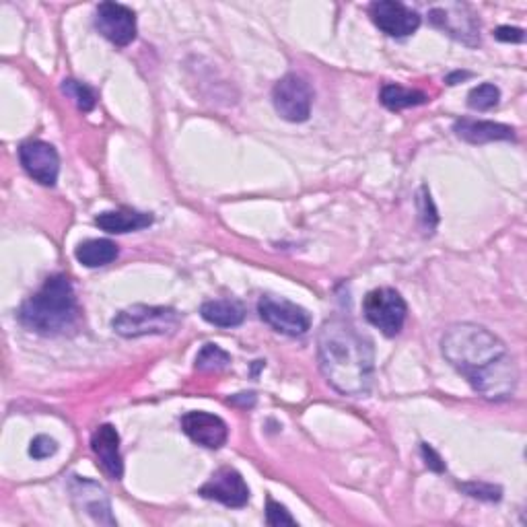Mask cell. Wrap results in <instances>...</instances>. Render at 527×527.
I'll list each match as a JSON object with an SVG mask.
<instances>
[{"instance_id":"obj_13","label":"cell","mask_w":527,"mask_h":527,"mask_svg":"<svg viewBox=\"0 0 527 527\" xmlns=\"http://www.w3.org/2000/svg\"><path fill=\"white\" fill-rule=\"evenodd\" d=\"M468 7H460V5H451V7H437L429 13L431 23L439 29H443L451 38L460 40L468 46H478L480 44V23L478 19L468 13Z\"/></svg>"},{"instance_id":"obj_14","label":"cell","mask_w":527,"mask_h":527,"mask_svg":"<svg viewBox=\"0 0 527 527\" xmlns=\"http://www.w3.org/2000/svg\"><path fill=\"white\" fill-rule=\"evenodd\" d=\"M70 493H73L75 505L81 511L89 513L97 523L116 525V519L112 517V505L108 495H105L103 486H99L93 480L73 476V480H70Z\"/></svg>"},{"instance_id":"obj_2","label":"cell","mask_w":527,"mask_h":527,"mask_svg":"<svg viewBox=\"0 0 527 527\" xmlns=\"http://www.w3.org/2000/svg\"><path fill=\"white\" fill-rule=\"evenodd\" d=\"M320 371L332 388L348 398H365L373 388L375 357L371 342L346 320H328L318 334Z\"/></svg>"},{"instance_id":"obj_12","label":"cell","mask_w":527,"mask_h":527,"mask_svg":"<svg viewBox=\"0 0 527 527\" xmlns=\"http://www.w3.org/2000/svg\"><path fill=\"white\" fill-rule=\"evenodd\" d=\"M182 431L194 443L208 449H221L229 437V427L225 420L202 410H192L182 416Z\"/></svg>"},{"instance_id":"obj_25","label":"cell","mask_w":527,"mask_h":527,"mask_svg":"<svg viewBox=\"0 0 527 527\" xmlns=\"http://www.w3.org/2000/svg\"><path fill=\"white\" fill-rule=\"evenodd\" d=\"M266 523L272 525V527L297 525V519L287 511V507H283L280 503L268 499V505H266Z\"/></svg>"},{"instance_id":"obj_26","label":"cell","mask_w":527,"mask_h":527,"mask_svg":"<svg viewBox=\"0 0 527 527\" xmlns=\"http://www.w3.org/2000/svg\"><path fill=\"white\" fill-rule=\"evenodd\" d=\"M58 451V443L48 435H38L29 445V455L33 460H46Z\"/></svg>"},{"instance_id":"obj_24","label":"cell","mask_w":527,"mask_h":527,"mask_svg":"<svg viewBox=\"0 0 527 527\" xmlns=\"http://www.w3.org/2000/svg\"><path fill=\"white\" fill-rule=\"evenodd\" d=\"M462 490H466L470 497L480 499V501H501V497H503V490L499 486L484 484V482L462 484Z\"/></svg>"},{"instance_id":"obj_19","label":"cell","mask_w":527,"mask_h":527,"mask_svg":"<svg viewBox=\"0 0 527 527\" xmlns=\"http://www.w3.org/2000/svg\"><path fill=\"white\" fill-rule=\"evenodd\" d=\"M118 245L110 239H89L77 245L75 258L87 268L108 266L118 258Z\"/></svg>"},{"instance_id":"obj_3","label":"cell","mask_w":527,"mask_h":527,"mask_svg":"<svg viewBox=\"0 0 527 527\" xmlns=\"http://www.w3.org/2000/svg\"><path fill=\"white\" fill-rule=\"evenodd\" d=\"M79 320L77 295L68 276L54 274L50 276L42 289L23 301L19 309V322L44 336H58L66 330H73Z\"/></svg>"},{"instance_id":"obj_17","label":"cell","mask_w":527,"mask_h":527,"mask_svg":"<svg viewBox=\"0 0 527 527\" xmlns=\"http://www.w3.org/2000/svg\"><path fill=\"white\" fill-rule=\"evenodd\" d=\"M95 225L112 235H124L132 231L147 229L153 225V217L149 213H138V210L122 208V210H105V213L95 217Z\"/></svg>"},{"instance_id":"obj_18","label":"cell","mask_w":527,"mask_h":527,"mask_svg":"<svg viewBox=\"0 0 527 527\" xmlns=\"http://www.w3.org/2000/svg\"><path fill=\"white\" fill-rule=\"evenodd\" d=\"M202 320L217 328H237L245 320V307L235 299L206 301L200 307Z\"/></svg>"},{"instance_id":"obj_9","label":"cell","mask_w":527,"mask_h":527,"mask_svg":"<svg viewBox=\"0 0 527 527\" xmlns=\"http://www.w3.org/2000/svg\"><path fill=\"white\" fill-rule=\"evenodd\" d=\"M95 27L118 48H126L136 40V15L120 3H101L95 13Z\"/></svg>"},{"instance_id":"obj_1","label":"cell","mask_w":527,"mask_h":527,"mask_svg":"<svg viewBox=\"0 0 527 527\" xmlns=\"http://www.w3.org/2000/svg\"><path fill=\"white\" fill-rule=\"evenodd\" d=\"M443 357L482 398L503 402L515 394L519 371L505 342L478 324H455L441 338Z\"/></svg>"},{"instance_id":"obj_8","label":"cell","mask_w":527,"mask_h":527,"mask_svg":"<svg viewBox=\"0 0 527 527\" xmlns=\"http://www.w3.org/2000/svg\"><path fill=\"white\" fill-rule=\"evenodd\" d=\"M19 161L29 178L48 188L56 186L60 157L50 143H44V140H27V143L19 147Z\"/></svg>"},{"instance_id":"obj_29","label":"cell","mask_w":527,"mask_h":527,"mask_svg":"<svg viewBox=\"0 0 527 527\" xmlns=\"http://www.w3.org/2000/svg\"><path fill=\"white\" fill-rule=\"evenodd\" d=\"M495 38L499 40V42H511V44H519V42H523L525 40V31L523 29H519V27H509V25H503V27H499L497 31H495Z\"/></svg>"},{"instance_id":"obj_10","label":"cell","mask_w":527,"mask_h":527,"mask_svg":"<svg viewBox=\"0 0 527 527\" xmlns=\"http://www.w3.org/2000/svg\"><path fill=\"white\" fill-rule=\"evenodd\" d=\"M200 497L217 501L225 507L241 509L250 501V486L245 484L243 476L237 470L221 468L200 488Z\"/></svg>"},{"instance_id":"obj_23","label":"cell","mask_w":527,"mask_h":527,"mask_svg":"<svg viewBox=\"0 0 527 527\" xmlns=\"http://www.w3.org/2000/svg\"><path fill=\"white\" fill-rule=\"evenodd\" d=\"M499 99H501V91L497 85L493 83H482L478 87H474L468 95V105L472 110H478V112H488L493 110L499 105Z\"/></svg>"},{"instance_id":"obj_22","label":"cell","mask_w":527,"mask_h":527,"mask_svg":"<svg viewBox=\"0 0 527 527\" xmlns=\"http://www.w3.org/2000/svg\"><path fill=\"white\" fill-rule=\"evenodd\" d=\"M62 93L73 99L81 112H93L95 103H97L95 91L89 85H85L81 81H75V79L62 81Z\"/></svg>"},{"instance_id":"obj_7","label":"cell","mask_w":527,"mask_h":527,"mask_svg":"<svg viewBox=\"0 0 527 527\" xmlns=\"http://www.w3.org/2000/svg\"><path fill=\"white\" fill-rule=\"evenodd\" d=\"M272 103L276 114L293 124L305 122L311 114L313 91L299 75H287L272 89Z\"/></svg>"},{"instance_id":"obj_11","label":"cell","mask_w":527,"mask_h":527,"mask_svg":"<svg viewBox=\"0 0 527 527\" xmlns=\"http://www.w3.org/2000/svg\"><path fill=\"white\" fill-rule=\"evenodd\" d=\"M369 17L390 38H408L420 27V15L396 0H379L369 7Z\"/></svg>"},{"instance_id":"obj_15","label":"cell","mask_w":527,"mask_h":527,"mask_svg":"<svg viewBox=\"0 0 527 527\" xmlns=\"http://www.w3.org/2000/svg\"><path fill=\"white\" fill-rule=\"evenodd\" d=\"M91 449L101 470L114 480H122L124 462L120 453V435L112 425H101L91 435Z\"/></svg>"},{"instance_id":"obj_4","label":"cell","mask_w":527,"mask_h":527,"mask_svg":"<svg viewBox=\"0 0 527 527\" xmlns=\"http://www.w3.org/2000/svg\"><path fill=\"white\" fill-rule=\"evenodd\" d=\"M182 318L173 307L155 305H132L122 309L112 320V328L122 338L140 336H165L180 328Z\"/></svg>"},{"instance_id":"obj_20","label":"cell","mask_w":527,"mask_h":527,"mask_svg":"<svg viewBox=\"0 0 527 527\" xmlns=\"http://www.w3.org/2000/svg\"><path fill=\"white\" fill-rule=\"evenodd\" d=\"M383 108H388L390 112H402L406 108H416V105H423L429 101V95L416 89H406L402 85H385L379 95Z\"/></svg>"},{"instance_id":"obj_16","label":"cell","mask_w":527,"mask_h":527,"mask_svg":"<svg viewBox=\"0 0 527 527\" xmlns=\"http://www.w3.org/2000/svg\"><path fill=\"white\" fill-rule=\"evenodd\" d=\"M453 132L455 136L466 140L470 145L497 143V140H515V130L511 126L490 120L462 118L453 124Z\"/></svg>"},{"instance_id":"obj_5","label":"cell","mask_w":527,"mask_h":527,"mask_svg":"<svg viewBox=\"0 0 527 527\" xmlns=\"http://www.w3.org/2000/svg\"><path fill=\"white\" fill-rule=\"evenodd\" d=\"M363 311L371 326H375L383 336L394 338L406 324L408 305L396 289L381 287L365 297Z\"/></svg>"},{"instance_id":"obj_21","label":"cell","mask_w":527,"mask_h":527,"mask_svg":"<svg viewBox=\"0 0 527 527\" xmlns=\"http://www.w3.org/2000/svg\"><path fill=\"white\" fill-rule=\"evenodd\" d=\"M231 363V355L217 344H206L200 348V353L196 355L194 367L198 371H221Z\"/></svg>"},{"instance_id":"obj_30","label":"cell","mask_w":527,"mask_h":527,"mask_svg":"<svg viewBox=\"0 0 527 527\" xmlns=\"http://www.w3.org/2000/svg\"><path fill=\"white\" fill-rule=\"evenodd\" d=\"M472 75L470 73H453L447 77V85H458V81H464V79H470Z\"/></svg>"},{"instance_id":"obj_6","label":"cell","mask_w":527,"mask_h":527,"mask_svg":"<svg viewBox=\"0 0 527 527\" xmlns=\"http://www.w3.org/2000/svg\"><path fill=\"white\" fill-rule=\"evenodd\" d=\"M258 313L272 330L285 336H303L311 328V315L307 309L283 297L264 295L258 301Z\"/></svg>"},{"instance_id":"obj_28","label":"cell","mask_w":527,"mask_h":527,"mask_svg":"<svg viewBox=\"0 0 527 527\" xmlns=\"http://www.w3.org/2000/svg\"><path fill=\"white\" fill-rule=\"evenodd\" d=\"M420 453H423V458H425V464L429 470L433 472H445V462L441 460V455L429 445V443H420Z\"/></svg>"},{"instance_id":"obj_27","label":"cell","mask_w":527,"mask_h":527,"mask_svg":"<svg viewBox=\"0 0 527 527\" xmlns=\"http://www.w3.org/2000/svg\"><path fill=\"white\" fill-rule=\"evenodd\" d=\"M420 213H423V219H425V225L429 229H435L439 217H437V210H435V204L431 200V194L427 192V188H423V196H420Z\"/></svg>"}]
</instances>
